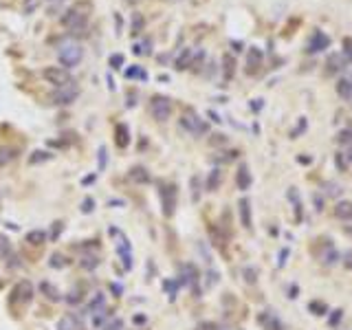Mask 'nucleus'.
Wrapping results in <instances>:
<instances>
[{
    "label": "nucleus",
    "instance_id": "obj_1",
    "mask_svg": "<svg viewBox=\"0 0 352 330\" xmlns=\"http://www.w3.org/2000/svg\"><path fill=\"white\" fill-rule=\"evenodd\" d=\"M57 60H60L62 68H73V66L79 64V60H82V46H79L77 42H64L60 46V51H57Z\"/></svg>",
    "mask_w": 352,
    "mask_h": 330
},
{
    "label": "nucleus",
    "instance_id": "obj_2",
    "mask_svg": "<svg viewBox=\"0 0 352 330\" xmlns=\"http://www.w3.org/2000/svg\"><path fill=\"white\" fill-rule=\"evenodd\" d=\"M110 233L117 238L114 246H117V255H119V260H121L123 268H126V271H130V268H132V246H130V240H128V238L123 236L119 229H114V227L110 229Z\"/></svg>",
    "mask_w": 352,
    "mask_h": 330
},
{
    "label": "nucleus",
    "instance_id": "obj_3",
    "mask_svg": "<svg viewBox=\"0 0 352 330\" xmlns=\"http://www.w3.org/2000/svg\"><path fill=\"white\" fill-rule=\"evenodd\" d=\"M62 22H64V26H68L73 33H82V31L86 29V24H88V13H84L79 7L68 9L66 16L62 18Z\"/></svg>",
    "mask_w": 352,
    "mask_h": 330
},
{
    "label": "nucleus",
    "instance_id": "obj_4",
    "mask_svg": "<svg viewBox=\"0 0 352 330\" xmlns=\"http://www.w3.org/2000/svg\"><path fill=\"white\" fill-rule=\"evenodd\" d=\"M180 126L185 128L187 132H192V134H196V136H200V134H205L207 130H209V126H207V121L205 119H200L194 110H187V112L180 117Z\"/></svg>",
    "mask_w": 352,
    "mask_h": 330
},
{
    "label": "nucleus",
    "instance_id": "obj_5",
    "mask_svg": "<svg viewBox=\"0 0 352 330\" xmlns=\"http://www.w3.org/2000/svg\"><path fill=\"white\" fill-rule=\"evenodd\" d=\"M150 108H152V114L156 121H167L172 114V101L165 95H154L152 101H150Z\"/></svg>",
    "mask_w": 352,
    "mask_h": 330
},
{
    "label": "nucleus",
    "instance_id": "obj_6",
    "mask_svg": "<svg viewBox=\"0 0 352 330\" xmlns=\"http://www.w3.org/2000/svg\"><path fill=\"white\" fill-rule=\"evenodd\" d=\"M31 299H33V286H31V282L22 280V282H18V284L13 286L9 302L18 306V304H29Z\"/></svg>",
    "mask_w": 352,
    "mask_h": 330
},
{
    "label": "nucleus",
    "instance_id": "obj_7",
    "mask_svg": "<svg viewBox=\"0 0 352 330\" xmlns=\"http://www.w3.org/2000/svg\"><path fill=\"white\" fill-rule=\"evenodd\" d=\"M79 90L75 84H70V86H64V88H57L53 95H48V101L51 104H57V106H66V104H73L75 99H77Z\"/></svg>",
    "mask_w": 352,
    "mask_h": 330
},
{
    "label": "nucleus",
    "instance_id": "obj_8",
    "mask_svg": "<svg viewBox=\"0 0 352 330\" xmlns=\"http://www.w3.org/2000/svg\"><path fill=\"white\" fill-rule=\"evenodd\" d=\"M44 77L48 79L51 84H55L57 88H64V86H70L73 82V77H70V73L66 68H62V66H53V68H46L44 70Z\"/></svg>",
    "mask_w": 352,
    "mask_h": 330
},
{
    "label": "nucleus",
    "instance_id": "obj_9",
    "mask_svg": "<svg viewBox=\"0 0 352 330\" xmlns=\"http://www.w3.org/2000/svg\"><path fill=\"white\" fill-rule=\"evenodd\" d=\"M328 46H330V38L324 33V31L317 29L315 33L310 35V40H308V44H306V53H308V55H315V53L326 51Z\"/></svg>",
    "mask_w": 352,
    "mask_h": 330
},
{
    "label": "nucleus",
    "instance_id": "obj_10",
    "mask_svg": "<svg viewBox=\"0 0 352 330\" xmlns=\"http://www.w3.org/2000/svg\"><path fill=\"white\" fill-rule=\"evenodd\" d=\"M158 194H161V200H163V214L172 216L176 207V187L174 185H161Z\"/></svg>",
    "mask_w": 352,
    "mask_h": 330
},
{
    "label": "nucleus",
    "instance_id": "obj_11",
    "mask_svg": "<svg viewBox=\"0 0 352 330\" xmlns=\"http://www.w3.org/2000/svg\"><path fill=\"white\" fill-rule=\"evenodd\" d=\"M178 284H185V286H192L194 293H200L198 290V268L194 264H183L180 266V282Z\"/></svg>",
    "mask_w": 352,
    "mask_h": 330
},
{
    "label": "nucleus",
    "instance_id": "obj_12",
    "mask_svg": "<svg viewBox=\"0 0 352 330\" xmlns=\"http://www.w3.org/2000/svg\"><path fill=\"white\" fill-rule=\"evenodd\" d=\"M262 51H260L258 46H249V51H246V64H244V70L246 75H255L260 70V66H262Z\"/></svg>",
    "mask_w": 352,
    "mask_h": 330
},
{
    "label": "nucleus",
    "instance_id": "obj_13",
    "mask_svg": "<svg viewBox=\"0 0 352 330\" xmlns=\"http://www.w3.org/2000/svg\"><path fill=\"white\" fill-rule=\"evenodd\" d=\"M114 143L121 150L130 145V130H128L126 123H117V128H114Z\"/></svg>",
    "mask_w": 352,
    "mask_h": 330
},
{
    "label": "nucleus",
    "instance_id": "obj_14",
    "mask_svg": "<svg viewBox=\"0 0 352 330\" xmlns=\"http://www.w3.org/2000/svg\"><path fill=\"white\" fill-rule=\"evenodd\" d=\"M236 183H238V189H242V192H246V189L251 187V172L244 163L240 165V170H238V174H236Z\"/></svg>",
    "mask_w": 352,
    "mask_h": 330
},
{
    "label": "nucleus",
    "instance_id": "obj_15",
    "mask_svg": "<svg viewBox=\"0 0 352 330\" xmlns=\"http://www.w3.org/2000/svg\"><path fill=\"white\" fill-rule=\"evenodd\" d=\"M192 60H194V48H183L180 51V55L176 57V62H174V66H176V70H185L187 66H192Z\"/></svg>",
    "mask_w": 352,
    "mask_h": 330
},
{
    "label": "nucleus",
    "instance_id": "obj_16",
    "mask_svg": "<svg viewBox=\"0 0 352 330\" xmlns=\"http://www.w3.org/2000/svg\"><path fill=\"white\" fill-rule=\"evenodd\" d=\"M238 207H240L242 227H244V229H251V227H253V222H251V202H249V198H242Z\"/></svg>",
    "mask_w": 352,
    "mask_h": 330
},
{
    "label": "nucleus",
    "instance_id": "obj_17",
    "mask_svg": "<svg viewBox=\"0 0 352 330\" xmlns=\"http://www.w3.org/2000/svg\"><path fill=\"white\" fill-rule=\"evenodd\" d=\"M130 180H134V183H139V185L150 183V172H148V167L134 165V167L130 170Z\"/></svg>",
    "mask_w": 352,
    "mask_h": 330
},
{
    "label": "nucleus",
    "instance_id": "obj_18",
    "mask_svg": "<svg viewBox=\"0 0 352 330\" xmlns=\"http://www.w3.org/2000/svg\"><path fill=\"white\" fill-rule=\"evenodd\" d=\"M220 180H222V170H220V167H214V170L209 172V176H207V183H205L207 192H216V189L220 187Z\"/></svg>",
    "mask_w": 352,
    "mask_h": 330
},
{
    "label": "nucleus",
    "instance_id": "obj_19",
    "mask_svg": "<svg viewBox=\"0 0 352 330\" xmlns=\"http://www.w3.org/2000/svg\"><path fill=\"white\" fill-rule=\"evenodd\" d=\"M57 330H82V324L75 315H64L57 321Z\"/></svg>",
    "mask_w": 352,
    "mask_h": 330
},
{
    "label": "nucleus",
    "instance_id": "obj_20",
    "mask_svg": "<svg viewBox=\"0 0 352 330\" xmlns=\"http://www.w3.org/2000/svg\"><path fill=\"white\" fill-rule=\"evenodd\" d=\"M40 290H42L44 297H48L51 302H60L62 299V293L57 290L55 284H51V282H40Z\"/></svg>",
    "mask_w": 352,
    "mask_h": 330
},
{
    "label": "nucleus",
    "instance_id": "obj_21",
    "mask_svg": "<svg viewBox=\"0 0 352 330\" xmlns=\"http://www.w3.org/2000/svg\"><path fill=\"white\" fill-rule=\"evenodd\" d=\"M334 216L341 220H352V202L350 200H341L334 205Z\"/></svg>",
    "mask_w": 352,
    "mask_h": 330
},
{
    "label": "nucleus",
    "instance_id": "obj_22",
    "mask_svg": "<svg viewBox=\"0 0 352 330\" xmlns=\"http://www.w3.org/2000/svg\"><path fill=\"white\" fill-rule=\"evenodd\" d=\"M326 66H328V73H339V70L346 66V62H343L341 53H332V55H328V62H326Z\"/></svg>",
    "mask_w": 352,
    "mask_h": 330
},
{
    "label": "nucleus",
    "instance_id": "obj_23",
    "mask_svg": "<svg viewBox=\"0 0 352 330\" xmlns=\"http://www.w3.org/2000/svg\"><path fill=\"white\" fill-rule=\"evenodd\" d=\"M337 92L341 99H352V82L348 77H341L337 82Z\"/></svg>",
    "mask_w": 352,
    "mask_h": 330
},
{
    "label": "nucleus",
    "instance_id": "obj_24",
    "mask_svg": "<svg viewBox=\"0 0 352 330\" xmlns=\"http://www.w3.org/2000/svg\"><path fill=\"white\" fill-rule=\"evenodd\" d=\"M233 73H236V60H233V55H222V75H224V79H231L233 77Z\"/></svg>",
    "mask_w": 352,
    "mask_h": 330
},
{
    "label": "nucleus",
    "instance_id": "obj_25",
    "mask_svg": "<svg viewBox=\"0 0 352 330\" xmlns=\"http://www.w3.org/2000/svg\"><path fill=\"white\" fill-rule=\"evenodd\" d=\"M104 310H106V297L101 293H97L95 297H92V302L88 304V312L97 315V312H104Z\"/></svg>",
    "mask_w": 352,
    "mask_h": 330
},
{
    "label": "nucleus",
    "instance_id": "obj_26",
    "mask_svg": "<svg viewBox=\"0 0 352 330\" xmlns=\"http://www.w3.org/2000/svg\"><path fill=\"white\" fill-rule=\"evenodd\" d=\"M26 242L33 246H40L46 242V231H42V229H33V231L26 233Z\"/></svg>",
    "mask_w": 352,
    "mask_h": 330
},
{
    "label": "nucleus",
    "instance_id": "obj_27",
    "mask_svg": "<svg viewBox=\"0 0 352 330\" xmlns=\"http://www.w3.org/2000/svg\"><path fill=\"white\" fill-rule=\"evenodd\" d=\"M130 26H132V35H139L145 26V20H143V13L134 11L132 13V20H130Z\"/></svg>",
    "mask_w": 352,
    "mask_h": 330
},
{
    "label": "nucleus",
    "instance_id": "obj_28",
    "mask_svg": "<svg viewBox=\"0 0 352 330\" xmlns=\"http://www.w3.org/2000/svg\"><path fill=\"white\" fill-rule=\"evenodd\" d=\"M51 158H53L51 152H46V150H35V152L29 156V163L35 165V163H44V161H51Z\"/></svg>",
    "mask_w": 352,
    "mask_h": 330
},
{
    "label": "nucleus",
    "instance_id": "obj_29",
    "mask_svg": "<svg viewBox=\"0 0 352 330\" xmlns=\"http://www.w3.org/2000/svg\"><path fill=\"white\" fill-rule=\"evenodd\" d=\"M79 264H82V268H86V271H92L95 266H99V258H97V255H92V253L82 255Z\"/></svg>",
    "mask_w": 352,
    "mask_h": 330
},
{
    "label": "nucleus",
    "instance_id": "obj_30",
    "mask_svg": "<svg viewBox=\"0 0 352 330\" xmlns=\"http://www.w3.org/2000/svg\"><path fill=\"white\" fill-rule=\"evenodd\" d=\"M163 288H165L170 302H174L176 293H178V282H176V280H165V282H163Z\"/></svg>",
    "mask_w": 352,
    "mask_h": 330
},
{
    "label": "nucleus",
    "instance_id": "obj_31",
    "mask_svg": "<svg viewBox=\"0 0 352 330\" xmlns=\"http://www.w3.org/2000/svg\"><path fill=\"white\" fill-rule=\"evenodd\" d=\"M16 158V150L13 148H0V167L7 165L9 161H13Z\"/></svg>",
    "mask_w": 352,
    "mask_h": 330
},
{
    "label": "nucleus",
    "instance_id": "obj_32",
    "mask_svg": "<svg viewBox=\"0 0 352 330\" xmlns=\"http://www.w3.org/2000/svg\"><path fill=\"white\" fill-rule=\"evenodd\" d=\"M341 57L346 64H352V40L346 38L343 40V51H341Z\"/></svg>",
    "mask_w": 352,
    "mask_h": 330
},
{
    "label": "nucleus",
    "instance_id": "obj_33",
    "mask_svg": "<svg viewBox=\"0 0 352 330\" xmlns=\"http://www.w3.org/2000/svg\"><path fill=\"white\" fill-rule=\"evenodd\" d=\"M126 77L128 79H132V77H134V79H148V75H145V70L141 68V66H134V68H128L126 70Z\"/></svg>",
    "mask_w": 352,
    "mask_h": 330
},
{
    "label": "nucleus",
    "instance_id": "obj_34",
    "mask_svg": "<svg viewBox=\"0 0 352 330\" xmlns=\"http://www.w3.org/2000/svg\"><path fill=\"white\" fill-rule=\"evenodd\" d=\"M48 264H51L53 268H62V266H66V264H68V260H66L62 253H53L51 255V262H48Z\"/></svg>",
    "mask_w": 352,
    "mask_h": 330
},
{
    "label": "nucleus",
    "instance_id": "obj_35",
    "mask_svg": "<svg viewBox=\"0 0 352 330\" xmlns=\"http://www.w3.org/2000/svg\"><path fill=\"white\" fill-rule=\"evenodd\" d=\"M308 308H310L315 315H326V310H328V306H326L324 302H310V306Z\"/></svg>",
    "mask_w": 352,
    "mask_h": 330
},
{
    "label": "nucleus",
    "instance_id": "obj_36",
    "mask_svg": "<svg viewBox=\"0 0 352 330\" xmlns=\"http://www.w3.org/2000/svg\"><path fill=\"white\" fill-rule=\"evenodd\" d=\"M108 64H110V68H121V66H123V55H121V53H114V55H110Z\"/></svg>",
    "mask_w": 352,
    "mask_h": 330
},
{
    "label": "nucleus",
    "instance_id": "obj_37",
    "mask_svg": "<svg viewBox=\"0 0 352 330\" xmlns=\"http://www.w3.org/2000/svg\"><path fill=\"white\" fill-rule=\"evenodd\" d=\"M262 319H264V321H268V324H266V330H282L280 321H277L275 317H271V315H264Z\"/></svg>",
    "mask_w": 352,
    "mask_h": 330
},
{
    "label": "nucleus",
    "instance_id": "obj_38",
    "mask_svg": "<svg viewBox=\"0 0 352 330\" xmlns=\"http://www.w3.org/2000/svg\"><path fill=\"white\" fill-rule=\"evenodd\" d=\"M82 295H84V293H82L79 288H73L68 295H66V302H68V304H77L79 299H82Z\"/></svg>",
    "mask_w": 352,
    "mask_h": 330
},
{
    "label": "nucleus",
    "instance_id": "obj_39",
    "mask_svg": "<svg viewBox=\"0 0 352 330\" xmlns=\"http://www.w3.org/2000/svg\"><path fill=\"white\" fill-rule=\"evenodd\" d=\"M337 141H339V143H343V145L352 143V130H341V132H339V136H337Z\"/></svg>",
    "mask_w": 352,
    "mask_h": 330
},
{
    "label": "nucleus",
    "instance_id": "obj_40",
    "mask_svg": "<svg viewBox=\"0 0 352 330\" xmlns=\"http://www.w3.org/2000/svg\"><path fill=\"white\" fill-rule=\"evenodd\" d=\"M341 317H343V310H341V308H337V310H332V315L328 317V324L330 326H337L339 321H341Z\"/></svg>",
    "mask_w": 352,
    "mask_h": 330
},
{
    "label": "nucleus",
    "instance_id": "obj_41",
    "mask_svg": "<svg viewBox=\"0 0 352 330\" xmlns=\"http://www.w3.org/2000/svg\"><path fill=\"white\" fill-rule=\"evenodd\" d=\"M64 229V222H60V220H55L53 222V229H51V240H57L60 238V231Z\"/></svg>",
    "mask_w": 352,
    "mask_h": 330
},
{
    "label": "nucleus",
    "instance_id": "obj_42",
    "mask_svg": "<svg viewBox=\"0 0 352 330\" xmlns=\"http://www.w3.org/2000/svg\"><path fill=\"white\" fill-rule=\"evenodd\" d=\"M306 126H308V123H306V119L302 117V119H299V123H297V126H295V130L290 132V136H297V134H302V132L306 130Z\"/></svg>",
    "mask_w": 352,
    "mask_h": 330
},
{
    "label": "nucleus",
    "instance_id": "obj_43",
    "mask_svg": "<svg viewBox=\"0 0 352 330\" xmlns=\"http://www.w3.org/2000/svg\"><path fill=\"white\" fill-rule=\"evenodd\" d=\"M106 158H108V156H106V148L101 145V148H99V158H97V163H99V172L106 170Z\"/></svg>",
    "mask_w": 352,
    "mask_h": 330
},
{
    "label": "nucleus",
    "instance_id": "obj_44",
    "mask_svg": "<svg viewBox=\"0 0 352 330\" xmlns=\"http://www.w3.org/2000/svg\"><path fill=\"white\" fill-rule=\"evenodd\" d=\"M196 330H220L218 324H214V321H202V324H198Z\"/></svg>",
    "mask_w": 352,
    "mask_h": 330
},
{
    "label": "nucleus",
    "instance_id": "obj_45",
    "mask_svg": "<svg viewBox=\"0 0 352 330\" xmlns=\"http://www.w3.org/2000/svg\"><path fill=\"white\" fill-rule=\"evenodd\" d=\"M104 330H123V321L121 319H112Z\"/></svg>",
    "mask_w": 352,
    "mask_h": 330
},
{
    "label": "nucleus",
    "instance_id": "obj_46",
    "mask_svg": "<svg viewBox=\"0 0 352 330\" xmlns=\"http://www.w3.org/2000/svg\"><path fill=\"white\" fill-rule=\"evenodd\" d=\"M192 187H194L192 189V198L194 200H198V196H200V192H198V176H194L192 178Z\"/></svg>",
    "mask_w": 352,
    "mask_h": 330
},
{
    "label": "nucleus",
    "instance_id": "obj_47",
    "mask_svg": "<svg viewBox=\"0 0 352 330\" xmlns=\"http://www.w3.org/2000/svg\"><path fill=\"white\" fill-rule=\"evenodd\" d=\"M337 260H339V253H337V251H328V253H326V260H324V262H326V264H332V262H337Z\"/></svg>",
    "mask_w": 352,
    "mask_h": 330
},
{
    "label": "nucleus",
    "instance_id": "obj_48",
    "mask_svg": "<svg viewBox=\"0 0 352 330\" xmlns=\"http://www.w3.org/2000/svg\"><path fill=\"white\" fill-rule=\"evenodd\" d=\"M211 143H214V145L222 143L224 145V143H227V136H224V134H214V136H211Z\"/></svg>",
    "mask_w": 352,
    "mask_h": 330
},
{
    "label": "nucleus",
    "instance_id": "obj_49",
    "mask_svg": "<svg viewBox=\"0 0 352 330\" xmlns=\"http://www.w3.org/2000/svg\"><path fill=\"white\" fill-rule=\"evenodd\" d=\"M82 209H84V214H90V211H92V198H84Z\"/></svg>",
    "mask_w": 352,
    "mask_h": 330
},
{
    "label": "nucleus",
    "instance_id": "obj_50",
    "mask_svg": "<svg viewBox=\"0 0 352 330\" xmlns=\"http://www.w3.org/2000/svg\"><path fill=\"white\" fill-rule=\"evenodd\" d=\"M134 104H136V92H128V101H126V106H128V108H132Z\"/></svg>",
    "mask_w": 352,
    "mask_h": 330
},
{
    "label": "nucleus",
    "instance_id": "obj_51",
    "mask_svg": "<svg viewBox=\"0 0 352 330\" xmlns=\"http://www.w3.org/2000/svg\"><path fill=\"white\" fill-rule=\"evenodd\" d=\"M262 99H253V104H251V110H253V112H260V110H262Z\"/></svg>",
    "mask_w": 352,
    "mask_h": 330
},
{
    "label": "nucleus",
    "instance_id": "obj_52",
    "mask_svg": "<svg viewBox=\"0 0 352 330\" xmlns=\"http://www.w3.org/2000/svg\"><path fill=\"white\" fill-rule=\"evenodd\" d=\"M244 275H246V282H251V284L255 282V271H253V268H246Z\"/></svg>",
    "mask_w": 352,
    "mask_h": 330
},
{
    "label": "nucleus",
    "instance_id": "obj_53",
    "mask_svg": "<svg viewBox=\"0 0 352 330\" xmlns=\"http://www.w3.org/2000/svg\"><path fill=\"white\" fill-rule=\"evenodd\" d=\"M343 264H346L348 268H352V251H350V253L343 255Z\"/></svg>",
    "mask_w": 352,
    "mask_h": 330
},
{
    "label": "nucleus",
    "instance_id": "obj_54",
    "mask_svg": "<svg viewBox=\"0 0 352 330\" xmlns=\"http://www.w3.org/2000/svg\"><path fill=\"white\" fill-rule=\"evenodd\" d=\"M286 255H288V249H284L280 253V266H284V264H286Z\"/></svg>",
    "mask_w": 352,
    "mask_h": 330
},
{
    "label": "nucleus",
    "instance_id": "obj_55",
    "mask_svg": "<svg viewBox=\"0 0 352 330\" xmlns=\"http://www.w3.org/2000/svg\"><path fill=\"white\" fill-rule=\"evenodd\" d=\"M337 163H339V167H341V170H346V161H343L341 154H337Z\"/></svg>",
    "mask_w": 352,
    "mask_h": 330
},
{
    "label": "nucleus",
    "instance_id": "obj_56",
    "mask_svg": "<svg viewBox=\"0 0 352 330\" xmlns=\"http://www.w3.org/2000/svg\"><path fill=\"white\" fill-rule=\"evenodd\" d=\"M209 117H211V121H216V123H220V121H222V119H220L216 112H211V110H209Z\"/></svg>",
    "mask_w": 352,
    "mask_h": 330
},
{
    "label": "nucleus",
    "instance_id": "obj_57",
    "mask_svg": "<svg viewBox=\"0 0 352 330\" xmlns=\"http://www.w3.org/2000/svg\"><path fill=\"white\" fill-rule=\"evenodd\" d=\"M112 290L119 295V293H121V290H123V286H119V284H112Z\"/></svg>",
    "mask_w": 352,
    "mask_h": 330
},
{
    "label": "nucleus",
    "instance_id": "obj_58",
    "mask_svg": "<svg viewBox=\"0 0 352 330\" xmlns=\"http://www.w3.org/2000/svg\"><path fill=\"white\" fill-rule=\"evenodd\" d=\"M348 161H350V163H352V148H350V150H348Z\"/></svg>",
    "mask_w": 352,
    "mask_h": 330
},
{
    "label": "nucleus",
    "instance_id": "obj_59",
    "mask_svg": "<svg viewBox=\"0 0 352 330\" xmlns=\"http://www.w3.org/2000/svg\"><path fill=\"white\" fill-rule=\"evenodd\" d=\"M128 2H136V0H128Z\"/></svg>",
    "mask_w": 352,
    "mask_h": 330
}]
</instances>
